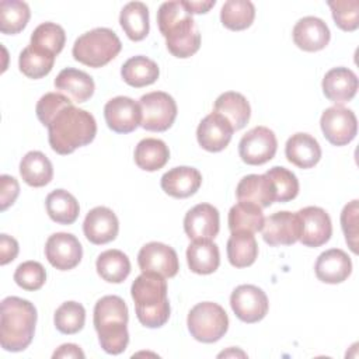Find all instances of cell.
Instances as JSON below:
<instances>
[{
    "mask_svg": "<svg viewBox=\"0 0 359 359\" xmlns=\"http://www.w3.org/2000/svg\"><path fill=\"white\" fill-rule=\"evenodd\" d=\"M137 264L142 272H154L164 278L175 276L180 269L175 250L158 241L147 243L140 248Z\"/></svg>",
    "mask_w": 359,
    "mask_h": 359,
    "instance_id": "cell-13",
    "label": "cell"
},
{
    "mask_svg": "<svg viewBox=\"0 0 359 359\" xmlns=\"http://www.w3.org/2000/svg\"><path fill=\"white\" fill-rule=\"evenodd\" d=\"M320 126L325 139L334 146L351 143L358 132V121L353 111L342 105L327 108L320 118Z\"/></svg>",
    "mask_w": 359,
    "mask_h": 359,
    "instance_id": "cell-10",
    "label": "cell"
},
{
    "mask_svg": "<svg viewBox=\"0 0 359 359\" xmlns=\"http://www.w3.org/2000/svg\"><path fill=\"white\" fill-rule=\"evenodd\" d=\"M215 112L223 115L233 126L234 130L243 129L251 116V108L247 98L236 91H226L220 94L213 107Z\"/></svg>",
    "mask_w": 359,
    "mask_h": 359,
    "instance_id": "cell-28",
    "label": "cell"
},
{
    "mask_svg": "<svg viewBox=\"0 0 359 359\" xmlns=\"http://www.w3.org/2000/svg\"><path fill=\"white\" fill-rule=\"evenodd\" d=\"M98 275L109 283H121L130 273V261L121 250H107L97 258Z\"/></svg>",
    "mask_w": 359,
    "mask_h": 359,
    "instance_id": "cell-37",
    "label": "cell"
},
{
    "mask_svg": "<svg viewBox=\"0 0 359 359\" xmlns=\"http://www.w3.org/2000/svg\"><path fill=\"white\" fill-rule=\"evenodd\" d=\"M86 238L97 245L107 244L116 238L119 231V222L116 215L105 206L91 209L83 223Z\"/></svg>",
    "mask_w": 359,
    "mask_h": 359,
    "instance_id": "cell-19",
    "label": "cell"
},
{
    "mask_svg": "<svg viewBox=\"0 0 359 359\" xmlns=\"http://www.w3.org/2000/svg\"><path fill=\"white\" fill-rule=\"evenodd\" d=\"M358 199H353L344 206L341 212V227L345 234V240L353 254H358Z\"/></svg>",
    "mask_w": 359,
    "mask_h": 359,
    "instance_id": "cell-46",
    "label": "cell"
},
{
    "mask_svg": "<svg viewBox=\"0 0 359 359\" xmlns=\"http://www.w3.org/2000/svg\"><path fill=\"white\" fill-rule=\"evenodd\" d=\"M31 17L27 3L20 0H1L0 1V31L6 35L21 32Z\"/></svg>",
    "mask_w": 359,
    "mask_h": 359,
    "instance_id": "cell-38",
    "label": "cell"
},
{
    "mask_svg": "<svg viewBox=\"0 0 359 359\" xmlns=\"http://www.w3.org/2000/svg\"><path fill=\"white\" fill-rule=\"evenodd\" d=\"M230 306L236 317L247 324L261 321L269 309L265 292L255 285H240L230 296Z\"/></svg>",
    "mask_w": 359,
    "mask_h": 359,
    "instance_id": "cell-11",
    "label": "cell"
},
{
    "mask_svg": "<svg viewBox=\"0 0 359 359\" xmlns=\"http://www.w3.org/2000/svg\"><path fill=\"white\" fill-rule=\"evenodd\" d=\"M265 175L271 180L275 189V202H289L299 194V180L287 168L275 165L269 168Z\"/></svg>",
    "mask_w": 359,
    "mask_h": 359,
    "instance_id": "cell-42",
    "label": "cell"
},
{
    "mask_svg": "<svg viewBox=\"0 0 359 359\" xmlns=\"http://www.w3.org/2000/svg\"><path fill=\"white\" fill-rule=\"evenodd\" d=\"M170 160L168 146L154 137H146L135 147V163L144 171H157Z\"/></svg>",
    "mask_w": 359,
    "mask_h": 359,
    "instance_id": "cell-32",
    "label": "cell"
},
{
    "mask_svg": "<svg viewBox=\"0 0 359 359\" xmlns=\"http://www.w3.org/2000/svg\"><path fill=\"white\" fill-rule=\"evenodd\" d=\"M17 254H18L17 240L4 233L0 234V264L7 265L8 262L15 259Z\"/></svg>",
    "mask_w": 359,
    "mask_h": 359,
    "instance_id": "cell-48",
    "label": "cell"
},
{
    "mask_svg": "<svg viewBox=\"0 0 359 359\" xmlns=\"http://www.w3.org/2000/svg\"><path fill=\"white\" fill-rule=\"evenodd\" d=\"M55 327L62 334H77L86 323V310L77 302H65L55 311Z\"/></svg>",
    "mask_w": 359,
    "mask_h": 359,
    "instance_id": "cell-40",
    "label": "cell"
},
{
    "mask_svg": "<svg viewBox=\"0 0 359 359\" xmlns=\"http://www.w3.org/2000/svg\"><path fill=\"white\" fill-rule=\"evenodd\" d=\"M55 88L57 93L67 97L72 102L81 104L93 97L95 84L93 77L86 72L66 67L56 76Z\"/></svg>",
    "mask_w": 359,
    "mask_h": 359,
    "instance_id": "cell-22",
    "label": "cell"
},
{
    "mask_svg": "<svg viewBox=\"0 0 359 359\" xmlns=\"http://www.w3.org/2000/svg\"><path fill=\"white\" fill-rule=\"evenodd\" d=\"M255 18V7L248 0H229L222 6L220 21L231 31L248 28Z\"/></svg>",
    "mask_w": 359,
    "mask_h": 359,
    "instance_id": "cell-39",
    "label": "cell"
},
{
    "mask_svg": "<svg viewBox=\"0 0 359 359\" xmlns=\"http://www.w3.org/2000/svg\"><path fill=\"white\" fill-rule=\"evenodd\" d=\"M14 280L21 289L34 292L43 286L46 280V271L42 264L36 261H25L17 266Z\"/></svg>",
    "mask_w": 359,
    "mask_h": 359,
    "instance_id": "cell-44",
    "label": "cell"
},
{
    "mask_svg": "<svg viewBox=\"0 0 359 359\" xmlns=\"http://www.w3.org/2000/svg\"><path fill=\"white\" fill-rule=\"evenodd\" d=\"M157 24L172 56L185 59L199 50V29L181 1L163 3L157 11Z\"/></svg>",
    "mask_w": 359,
    "mask_h": 359,
    "instance_id": "cell-2",
    "label": "cell"
},
{
    "mask_svg": "<svg viewBox=\"0 0 359 359\" xmlns=\"http://www.w3.org/2000/svg\"><path fill=\"white\" fill-rule=\"evenodd\" d=\"M65 42H66L65 29L55 22L39 24L31 35V45L45 49L55 56L62 52Z\"/></svg>",
    "mask_w": 359,
    "mask_h": 359,
    "instance_id": "cell-41",
    "label": "cell"
},
{
    "mask_svg": "<svg viewBox=\"0 0 359 359\" xmlns=\"http://www.w3.org/2000/svg\"><path fill=\"white\" fill-rule=\"evenodd\" d=\"M316 276L324 283H341L352 272V261L344 250L330 248L321 252L314 265Z\"/></svg>",
    "mask_w": 359,
    "mask_h": 359,
    "instance_id": "cell-23",
    "label": "cell"
},
{
    "mask_svg": "<svg viewBox=\"0 0 359 359\" xmlns=\"http://www.w3.org/2000/svg\"><path fill=\"white\" fill-rule=\"evenodd\" d=\"M142 111L140 126L150 132L170 129L177 118V102L164 91H151L139 100Z\"/></svg>",
    "mask_w": 359,
    "mask_h": 359,
    "instance_id": "cell-8",
    "label": "cell"
},
{
    "mask_svg": "<svg viewBox=\"0 0 359 359\" xmlns=\"http://www.w3.org/2000/svg\"><path fill=\"white\" fill-rule=\"evenodd\" d=\"M119 24L132 41H142L149 34V8L142 1H130L119 14Z\"/></svg>",
    "mask_w": 359,
    "mask_h": 359,
    "instance_id": "cell-31",
    "label": "cell"
},
{
    "mask_svg": "<svg viewBox=\"0 0 359 359\" xmlns=\"http://www.w3.org/2000/svg\"><path fill=\"white\" fill-rule=\"evenodd\" d=\"M122 49L121 39L109 28H94L80 35L73 45V57L90 67H102L118 56Z\"/></svg>",
    "mask_w": 359,
    "mask_h": 359,
    "instance_id": "cell-6",
    "label": "cell"
},
{
    "mask_svg": "<svg viewBox=\"0 0 359 359\" xmlns=\"http://www.w3.org/2000/svg\"><path fill=\"white\" fill-rule=\"evenodd\" d=\"M128 306L122 297L108 294L94 306V327L101 348L109 355L122 353L129 344Z\"/></svg>",
    "mask_w": 359,
    "mask_h": 359,
    "instance_id": "cell-5",
    "label": "cell"
},
{
    "mask_svg": "<svg viewBox=\"0 0 359 359\" xmlns=\"http://www.w3.org/2000/svg\"><path fill=\"white\" fill-rule=\"evenodd\" d=\"M236 196L238 202H251L259 208H268L275 202V189L265 174H250L237 184Z\"/></svg>",
    "mask_w": 359,
    "mask_h": 359,
    "instance_id": "cell-25",
    "label": "cell"
},
{
    "mask_svg": "<svg viewBox=\"0 0 359 359\" xmlns=\"http://www.w3.org/2000/svg\"><path fill=\"white\" fill-rule=\"evenodd\" d=\"M233 132L234 129L231 123L223 115L213 111L198 125L196 139L202 149L217 153L229 146Z\"/></svg>",
    "mask_w": 359,
    "mask_h": 359,
    "instance_id": "cell-18",
    "label": "cell"
},
{
    "mask_svg": "<svg viewBox=\"0 0 359 359\" xmlns=\"http://www.w3.org/2000/svg\"><path fill=\"white\" fill-rule=\"evenodd\" d=\"M46 128L52 150L62 156L90 144L97 135V122L94 116L73 104L62 108Z\"/></svg>",
    "mask_w": 359,
    "mask_h": 359,
    "instance_id": "cell-1",
    "label": "cell"
},
{
    "mask_svg": "<svg viewBox=\"0 0 359 359\" xmlns=\"http://www.w3.org/2000/svg\"><path fill=\"white\" fill-rule=\"evenodd\" d=\"M323 93L335 105L351 101L358 91L359 81L356 74L348 67H334L323 79Z\"/></svg>",
    "mask_w": 359,
    "mask_h": 359,
    "instance_id": "cell-21",
    "label": "cell"
},
{
    "mask_svg": "<svg viewBox=\"0 0 359 359\" xmlns=\"http://www.w3.org/2000/svg\"><path fill=\"white\" fill-rule=\"evenodd\" d=\"M20 174L25 184L34 188L48 185L53 178L50 160L38 150L28 151L20 163Z\"/></svg>",
    "mask_w": 359,
    "mask_h": 359,
    "instance_id": "cell-29",
    "label": "cell"
},
{
    "mask_svg": "<svg viewBox=\"0 0 359 359\" xmlns=\"http://www.w3.org/2000/svg\"><path fill=\"white\" fill-rule=\"evenodd\" d=\"M261 231L264 241L271 247L292 245L300 238L302 222L297 213L282 210L266 217Z\"/></svg>",
    "mask_w": 359,
    "mask_h": 359,
    "instance_id": "cell-12",
    "label": "cell"
},
{
    "mask_svg": "<svg viewBox=\"0 0 359 359\" xmlns=\"http://www.w3.org/2000/svg\"><path fill=\"white\" fill-rule=\"evenodd\" d=\"M219 229V210L210 203L195 205L184 217V230L191 240H213Z\"/></svg>",
    "mask_w": 359,
    "mask_h": 359,
    "instance_id": "cell-17",
    "label": "cell"
},
{
    "mask_svg": "<svg viewBox=\"0 0 359 359\" xmlns=\"http://www.w3.org/2000/svg\"><path fill=\"white\" fill-rule=\"evenodd\" d=\"M287 161L299 168H311L321 158V147L318 142L309 133H294L285 144Z\"/></svg>",
    "mask_w": 359,
    "mask_h": 359,
    "instance_id": "cell-26",
    "label": "cell"
},
{
    "mask_svg": "<svg viewBox=\"0 0 359 359\" xmlns=\"http://www.w3.org/2000/svg\"><path fill=\"white\" fill-rule=\"evenodd\" d=\"M55 57L56 56L50 52L29 43L20 53L18 67L20 72L29 79H42L50 73L55 63Z\"/></svg>",
    "mask_w": 359,
    "mask_h": 359,
    "instance_id": "cell-35",
    "label": "cell"
},
{
    "mask_svg": "<svg viewBox=\"0 0 359 359\" xmlns=\"http://www.w3.org/2000/svg\"><path fill=\"white\" fill-rule=\"evenodd\" d=\"M191 335L203 344L219 341L229 330V317L224 309L213 302L195 304L187 318Z\"/></svg>",
    "mask_w": 359,
    "mask_h": 359,
    "instance_id": "cell-7",
    "label": "cell"
},
{
    "mask_svg": "<svg viewBox=\"0 0 359 359\" xmlns=\"http://www.w3.org/2000/svg\"><path fill=\"white\" fill-rule=\"evenodd\" d=\"M278 140L266 126H255L250 129L238 143V154L248 165H261L275 157Z\"/></svg>",
    "mask_w": 359,
    "mask_h": 359,
    "instance_id": "cell-9",
    "label": "cell"
},
{
    "mask_svg": "<svg viewBox=\"0 0 359 359\" xmlns=\"http://www.w3.org/2000/svg\"><path fill=\"white\" fill-rule=\"evenodd\" d=\"M202 184L201 172L188 165H180L168 170L160 181L161 189L172 198H188L194 195Z\"/></svg>",
    "mask_w": 359,
    "mask_h": 359,
    "instance_id": "cell-24",
    "label": "cell"
},
{
    "mask_svg": "<svg viewBox=\"0 0 359 359\" xmlns=\"http://www.w3.org/2000/svg\"><path fill=\"white\" fill-rule=\"evenodd\" d=\"M264 222L262 208L251 202H238L229 212V229L231 233L248 231L254 234L261 231Z\"/></svg>",
    "mask_w": 359,
    "mask_h": 359,
    "instance_id": "cell-34",
    "label": "cell"
},
{
    "mask_svg": "<svg viewBox=\"0 0 359 359\" xmlns=\"http://www.w3.org/2000/svg\"><path fill=\"white\" fill-rule=\"evenodd\" d=\"M181 3L191 15L192 14H205L216 4L215 0H209V1H181Z\"/></svg>",
    "mask_w": 359,
    "mask_h": 359,
    "instance_id": "cell-50",
    "label": "cell"
},
{
    "mask_svg": "<svg viewBox=\"0 0 359 359\" xmlns=\"http://www.w3.org/2000/svg\"><path fill=\"white\" fill-rule=\"evenodd\" d=\"M104 118L111 130L130 133L142 123L140 105L129 97H114L104 107Z\"/></svg>",
    "mask_w": 359,
    "mask_h": 359,
    "instance_id": "cell-15",
    "label": "cell"
},
{
    "mask_svg": "<svg viewBox=\"0 0 359 359\" xmlns=\"http://www.w3.org/2000/svg\"><path fill=\"white\" fill-rule=\"evenodd\" d=\"M49 217L59 224H72L77 220L80 206L77 199L65 189L52 191L45 201Z\"/></svg>",
    "mask_w": 359,
    "mask_h": 359,
    "instance_id": "cell-36",
    "label": "cell"
},
{
    "mask_svg": "<svg viewBox=\"0 0 359 359\" xmlns=\"http://www.w3.org/2000/svg\"><path fill=\"white\" fill-rule=\"evenodd\" d=\"M136 317L147 328L163 327L170 318L165 278L154 272H142L130 287Z\"/></svg>",
    "mask_w": 359,
    "mask_h": 359,
    "instance_id": "cell-3",
    "label": "cell"
},
{
    "mask_svg": "<svg viewBox=\"0 0 359 359\" xmlns=\"http://www.w3.org/2000/svg\"><path fill=\"white\" fill-rule=\"evenodd\" d=\"M52 356L56 359V358H84L86 355L80 349L79 345H76V344H63L53 352Z\"/></svg>",
    "mask_w": 359,
    "mask_h": 359,
    "instance_id": "cell-49",
    "label": "cell"
},
{
    "mask_svg": "<svg viewBox=\"0 0 359 359\" xmlns=\"http://www.w3.org/2000/svg\"><path fill=\"white\" fill-rule=\"evenodd\" d=\"M121 76L126 84L135 88L146 87L153 83L160 76V69L154 60L147 56L137 55L128 59L121 69Z\"/></svg>",
    "mask_w": 359,
    "mask_h": 359,
    "instance_id": "cell-30",
    "label": "cell"
},
{
    "mask_svg": "<svg viewBox=\"0 0 359 359\" xmlns=\"http://www.w3.org/2000/svg\"><path fill=\"white\" fill-rule=\"evenodd\" d=\"M293 42L306 52H317L324 49L331 38L328 25L318 17L307 15L300 18L292 31Z\"/></svg>",
    "mask_w": 359,
    "mask_h": 359,
    "instance_id": "cell-20",
    "label": "cell"
},
{
    "mask_svg": "<svg viewBox=\"0 0 359 359\" xmlns=\"http://www.w3.org/2000/svg\"><path fill=\"white\" fill-rule=\"evenodd\" d=\"M45 257L59 271L76 268L83 257V248L76 236L70 233H55L45 244Z\"/></svg>",
    "mask_w": 359,
    "mask_h": 359,
    "instance_id": "cell-14",
    "label": "cell"
},
{
    "mask_svg": "<svg viewBox=\"0 0 359 359\" xmlns=\"http://www.w3.org/2000/svg\"><path fill=\"white\" fill-rule=\"evenodd\" d=\"M258 257V244L252 233L236 231L227 240V258L234 268H247Z\"/></svg>",
    "mask_w": 359,
    "mask_h": 359,
    "instance_id": "cell-33",
    "label": "cell"
},
{
    "mask_svg": "<svg viewBox=\"0 0 359 359\" xmlns=\"http://www.w3.org/2000/svg\"><path fill=\"white\" fill-rule=\"evenodd\" d=\"M302 222L300 243L306 247H320L332 234V224L328 213L318 206H306L297 212Z\"/></svg>",
    "mask_w": 359,
    "mask_h": 359,
    "instance_id": "cell-16",
    "label": "cell"
},
{
    "mask_svg": "<svg viewBox=\"0 0 359 359\" xmlns=\"http://www.w3.org/2000/svg\"><path fill=\"white\" fill-rule=\"evenodd\" d=\"M73 104L67 97L60 93H46L39 98L35 107L36 118L43 126H48L52 118L65 107Z\"/></svg>",
    "mask_w": 359,
    "mask_h": 359,
    "instance_id": "cell-45",
    "label": "cell"
},
{
    "mask_svg": "<svg viewBox=\"0 0 359 359\" xmlns=\"http://www.w3.org/2000/svg\"><path fill=\"white\" fill-rule=\"evenodd\" d=\"M36 309L25 299L8 296L1 302L0 345L8 352H21L32 342Z\"/></svg>",
    "mask_w": 359,
    "mask_h": 359,
    "instance_id": "cell-4",
    "label": "cell"
},
{
    "mask_svg": "<svg viewBox=\"0 0 359 359\" xmlns=\"http://www.w3.org/2000/svg\"><path fill=\"white\" fill-rule=\"evenodd\" d=\"M187 261L194 273H213L220 265L219 247L212 240H192L187 248Z\"/></svg>",
    "mask_w": 359,
    "mask_h": 359,
    "instance_id": "cell-27",
    "label": "cell"
},
{
    "mask_svg": "<svg viewBox=\"0 0 359 359\" xmlns=\"http://www.w3.org/2000/svg\"><path fill=\"white\" fill-rule=\"evenodd\" d=\"M0 189H1V210H6L8 206H11L18 194H20V185H18V181L11 177V175H7V174H3L0 177Z\"/></svg>",
    "mask_w": 359,
    "mask_h": 359,
    "instance_id": "cell-47",
    "label": "cell"
},
{
    "mask_svg": "<svg viewBox=\"0 0 359 359\" xmlns=\"http://www.w3.org/2000/svg\"><path fill=\"white\" fill-rule=\"evenodd\" d=\"M335 24L342 31H355L359 27V1L358 0H334L328 1Z\"/></svg>",
    "mask_w": 359,
    "mask_h": 359,
    "instance_id": "cell-43",
    "label": "cell"
}]
</instances>
